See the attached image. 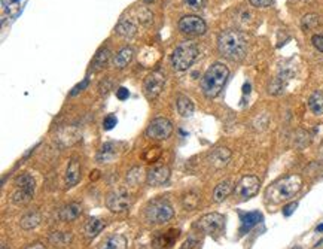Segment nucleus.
<instances>
[{
    "label": "nucleus",
    "instance_id": "obj_1",
    "mask_svg": "<svg viewBox=\"0 0 323 249\" xmlns=\"http://www.w3.org/2000/svg\"><path fill=\"white\" fill-rule=\"evenodd\" d=\"M219 53L231 61H240L246 57L247 40L238 30H225L218 38Z\"/></svg>",
    "mask_w": 323,
    "mask_h": 249
},
{
    "label": "nucleus",
    "instance_id": "obj_2",
    "mask_svg": "<svg viewBox=\"0 0 323 249\" xmlns=\"http://www.w3.org/2000/svg\"><path fill=\"white\" fill-rule=\"evenodd\" d=\"M301 188H303V178L300 175H289L283 179L274 182L271 187H268L265 197L270 203L277 205L295 197Z\"/></svg>",
    "mask_w": 323,
    "mask_h": 249
},
{
    "label": "nucleus",
    "instance_id": "obj_3",
    "mask_svg": "<svg viewBox=\"0 0 323 249\" xmlns=\"http://www.w3.org/2000/svg\"><path fill=\"white\" fill-rule=\"evenodd\" d=\"M229 77V69L224 63H213L201 79V90L204 96L213 98L221 94Z\"/></svg>",
    "mask_w": 323,
    "mask_h": 249
},
{
    "label": "nucleus",
    "instance_id": "obj_4",
    "mask_svg": "<svg viewBox=\"0 0 323 249\" xmlns=\"http://www.w3.org/2000/svg\"><path fill=\"white\" fill-rule=\"evenodd\" d=\"M198 45L192 40H185L182 42L180 45L176 46V49L173 51V56H171V64L176 70H188L192 63L197 60L198 57Z\"/></svg>",
    "mask_w": 323,
    "mask_h": 249
},
{
    "label": "nucleus",
    "instance_id": "obj_5",
    "mask_svg": "<svg viewBox=\"0 0 323 249\" xmlns=\"http://www.w3.org/2000/svg\"><path fill=\"white\" fill-rule=\"evenodd\" d=\"M174 215V211L167 200H152L145 208V218L151 224H166Z\"/></svg>",
    "mask_w": 323,
    "mask_h": 249
},
{
    "label": "nucleus",
    "instance_id": "obj_6",
    "mask_svg": "<svg viewBox=\"0 0 323 249\" xmlns=\"http://www.w3.org/2000/svg\"><path fill=\"white\" fill-rule=\"evenodd\" d=\"M225 227V218L221 213H207L204 215L198 222H197V229L207 234V236H216L221 234Z\"/></svg>",
    "mask_w": 323,
    "mask_h": 249
},
{
    "label": "nucleus",
    "instance_id": "obj_7",
    "mask_svg": "<svg viewBox=\"0 0 323 249\" xmlns=\"http://www.w3.org/2000/svg\"><path fill=\"white\" fill-rule=\"evenodd\" d=\"M259 187H261V181H259L258 176H255V175H246V176H243L237 182L234 194L238 198L246 200V198H250V197L256 195L258 191H259Z\"/></svg>",
    "mask_w": 323,
    "mask_h": 249
},
{
    "label": "nucleus",
    "instance_id": "obj_8",
    "mask_svg": "<svg viewBox=\"0 0 323 249\" xmlns=\"http://www.w3.org/2000/svg\"><path fill=\"white\" fill-rule=\"evenodd\" d=\"M173 133V124L167 118H155L146 129V136L153 140L169 139Z\"/></svg>",
    "mask_w": 323,
    "mask_h": 249
},
{
    "label": "nucleus",
    "instance_id": "obj_9",
    "mask_svg": "<svg viewBox=\"0 0 323 249\" xmlns=\"http://www.w3.org/2000/svg\"><path fill=\"white\" fill-rule=\"evenodd\" d=\"M179 30L183 35H190V36H201L206 33L207 30V24L204 22V19L197 17V15H186L179 21Z\"/></svg>",
    "mask_w": 323,
    "mask_h": 249
},
{
    "label": "nucleus",
    "instance_id": "obj_10",
    "mask_svg": "<svg viewBox=\"0 0 323 249\" xmlns=\"http://www.w3.org/2000/svg\"><path fill=\"white\" fill-rule=\"evenodd\" d=\"M107 208L115 213H122V212L128 211L131 206V195L125 190H116V191L111 192L107 200H106Z\"/></svg>",
    "mask_w": 323,
    "mask_h": 249
},
{
    "label": "nucleus",
    "instance_id": "obj_11",
    "mask_svg": "<svg viewBox=\"0 0 323 249\" xmlns=\"http://www.w3.org/2000/svg\"><path fill=\"white\" fill-rule=\"evenodd\" d=\"M164 85H166V77L161 72H152L145 79L143 91H145V94H146V97L149 100H152V98H156L159 96V93L163 91Z\"/></svg>",
    "mask_w": 323,
    "mask_h": 249
},
{
    "label": "nucleus",
    "instance_id": "obj_12",
    "mask_svg": "<svg viewBox=\"0 0 323 249\" xmlns=\"http://www.w3.org/2000/svg\"><path fill=\"white\" fill-rule=\"evenodd\" d=\"M148 184L152 185V187H159V185H164L169 179H170V170L167 166H156V167H152L149 172H148Z\"/></svg>",
    "mask_w": 323,
    "mask_h": 249
},
{
    "label": "nucleus",
    "instance_id": "obj_13",
    "mask_svg": "<svg viewBox=\"0 0 323 249\" xmlns=\"http://www.w3.org/2000/svg\"><path fill=\"white\" fill-rule=\"evenodd\" d=\"M240 216H241V227H240V233H241V234H246L247 231L252 230L255 226H258V224L264 219L262 213L258 211L240 213Z\"/></svg>",
    "mask_w": 323,
    "mask_h": 249
},
{
    "label": "nucleus",
    "instance_id": "obj_14",
    "mask_svg": "<svg viewBox=\"0 0 323 249\" xmlns=\"http://www.w3.org/2000/svg\"><path fill=\"white\" fill-rule=\"evenodd\" d=\"M179 237V230H169L166 233H158L153 239V248L164 249L171 246L174 240Z\"/></svg>",
    "mask_w": 323,
    "mask_h": 249
},
{
    "label": "nucleus",
    "instance_id": "obj_15",
    "mask_svg": "<svg viewBox=\"0 0 323 249\" xmlns=\"http://www.w3.org/2000/svg\"><path fill=\"white\" fill-rule=\"evenodd\" d=\"M80 179V161L77 158H72L69 161L67 170H66V185L75 187Z\"/></svg>",
    "mask_w": 323,
    "mask_h": 249
},
{
    "label": "nucleus",
    "instance_id": "obj_16",
    "mask_svg": "<svg viewBox=\"0 0 323 249\" xmlns=\"http://www.w3.org/2000/svg\"><path fill=\"white\" fill-rule=\"evenodd\" d=\"M210 164L216 169H222L225 167L231 160V151L228 148H218L214 150L210 155Z\"/></svg>",
    "mask_w": 323,
    "mask_h": 249
},
{
    "label": "nucleus",
    "instance_id": "obj_17",
    "mask_svg": "<svg viewBox=\"0 0 323 249\" xmlns=\"http://www.w3.org/2000/svg\"><path fill=\"white\" fill-rule=\"evenodd\" d=\"M80 213H82V206H80L79 203H69V205H66V206L60 211L58 216H60L61 221L70 222V221L77 219Z\"/></svg>",
    "mask_w": 323,
    "mask_h": 249
},
{
    "label": "nucleus",
    "instance_id": "obj_18",
    "mask_svg": "<svg viewBox=\"0 0 323 249\" xmlns=\"http://www.w3.org/2000/svg\"><path fill=\"white\" fill-rule=\"evenodd\" d=\"M115 32L124 39H130L133 38L134 35L137 33V27L134 24L131 19L128 18H122L115 27Z\"/></svg>",
    "mask_w": 323,
    "mask_h": 249
},
{
    "label": "nucleus",
    "instance_id": "obj_19",
    "mask_svg": "<svg viewBox=\"0 0 323 249\" xmlns=\"http://www.w3.org/2000/svg\"><path fill=\"white\" fill-rule=\"evenodd\" d=\"M232 188H234V185H232V181L231 179H227V181L218 184L216 188L213 190V202L214 203H222L229 194L232 192Z\"/></svg>",
    "mask_w": 323,
    "mask_h": 249
},
{
    "label": "nucleus",
    "instance_id": "obj_20",
    "mask_svg": "<svg viewBox=\"0 0 323 249\" xmlns=\"http://www.w3.org/2000/svg\"><path fill=\"white\" fill-rule=\"evenodd\" d=\"M127 248V237L122 234H112L106 237L98 249H125Z\"/></svg>",
    "mask_w": 323,
    "mask_h": 249
},
{
    "label": "nucleus",
    "instance_id": "obj_21",
    "mask_svg": "<svg viewBox=\"0 0 323 249\" xmlns=\"http://www.w3.org/2000/svg\"><path fill=\"white\" fill-rule=\"evenodd\" d=\"M15 185L18 190H22V191L29 192V194H35V188H36V181L32 175L29 173H22L19 175L18 178L15 179Z\"/></svg>",
    "mask_w": 323,
    "mask_h": 249
},
{
    "label": "nucleus",
    "instance_id": "obj_22",
    "mask_svg": "<svg viewBox=\"0 0 323 249\" xmlns=\"http://www.w3.org/2000/svg\"><path fill=\"white\" fill-rule=\"evenodd\" d=\"M131 60H133V49L125 46L115 56L114 66L116 69H124V67H127L131 63Z\"/></svg>",
    "mask_w": 323,
    "mask_h": 249
},
{
    "label": "nucleus",
    "instance_id": "obj_23",
    "mask_svg": "<svg viewBox=\"0 0 323 249\" xmlns=\"http://www.w3.org/2000/svg\"><path fill=\"white\" fill-rule=\"evenodd\" d=\"M177 111L183 118H190L194 114V103L190 97L179 96L177 97Z\"/></svg>",
    "mask_w": 323,
    "mask_h": 249
},
{
    "label": "nucleus",
    "instance_id": "obj_24",
    "mask_svg": "<svg viewBox=\"0 0 323 249\" xmlns=\"http://www.w3.org/2000/svg\"><path fill=\"white\" fill-rule=\"evenodd\" d=\"M308 108L313 114L316 115H322L323 114V93L316 91L313 93L308 98Z\"/></svg>",
    "mask_w": 323,
    "mask_h": 249
},
{
    "label": "nucleus",
    "instance_id": "obj_25",
    "mask_svg": "<svg viewBox=\"0 0 323 249\" xmlns=\"http://www.w3.org/2000/svg\"><path fill=\"white\" fill-rule=\"evenodd\" d=\"M39 222H40V215L38 212H30L21 218L19 224H21V229H24V230H33L38 227Z\"/></svg>",
    "mask_w": 323,
    "mask_h": 249
},
{
    "label": "nucleus",
    "instance_id": "obj_26",
    "mask_svg": "<svg viewBox=\"0 0 323 249\" xmlns=\"http://www.w3.org/2000/svg\"><path fill=\"white\" fill-rule=\"evenodd\" d=\"M103 229H104V222L98 218H90L88 222L85 224V233L90 239H93L98 233H101Z\"/></svg>",
    "mask_w": 323,
    "mask_h": 249
},
{
    "label": "nucleus",
    "instance_id": "obj_27",
    "mask_svg": "<svg viewBox=\"0 0 323 249\" xmlns=\"http://www.w3.org/2000/svg\"><path fill=\"white\" fill-rule=\"evenodd\" d=\"M115 157H116L115 143H104L98 155H97V161L98 163H109V161L114 160Z\"/></svg>",
    "mask_w": 323,
    "mask_h": 249
},
{
    "label": "nucleus",
    "instance_id": "obj_28",
    "mask_svg": "<svg viewBox=\"0 0 323 249\" xmlns=\"http://www.w3.org/2000/svg\"><path fill=\"white\" fill-rule=\"evenodd\" d=\"M109 58H111V49H109V48H101V49L95 54L94 60H93V67H94L95 70L103 69V67L107 64Z\"/></svg>",
    "mask_w": 323,
    "mask_h": 249
},
{
    "label": "nucleus",
    "instance_id": "obj_29",
    "mask_svg": "<svg viewBox=\"0 0 323 249\" xmlns=\"http://www.w3.org/2000/svg\"><path fill=\"white\" fill-rule=\"evenodd\" d=\"M198 203H200V195H198L197 192H188V194H185L183 198H182V205H183V208H185L186 211H194V209H197Z\"/></svg>",
    "mask_w": 323,
    "mask_h": 249
},
{
    "label": "nucleus",
    "instance_id": "obj_30",
    "mask_svg": "<svg viewBox=\"0 0 323 249\" xmlns=\"http://www.w3.org/2000/svg\"><path fill=\"white\" fill-rule=\"evenodd\" d=\"M32 194H29V192H25V191H22V190H18L17 188V191H14V194H12V202L15 203V205H18V206H21V205H27L30 200H32Z\"/></svg>",
    "mask_w": 323,
    "mask_h": 249
},
{
    "label": "nucleus",
    "instance_id": "obj_31",
    "mask_svg": "<svg viewBox=\"0 0 323 249\" xmlns=\"http://www.w3.org/2000/svg\"><path fill=\"white\" fill-rule=\"evenodd\" d=\"M161 157V148L159 146H151V148H146L145 153H143V160L148 161V163H153L156 161L158 158Z\"/></svg>",
    "mask_w": 323,
    "mask_h": 249
},
{
    "label": "nucleus",
    "instance_id": "obj_32",
    "mask_svg": "<svg viewBox=\"0 0 323 249\" xmlns=\"http://www.w3.org/2000/svg\"><path fill=\"white\" fill-rule=\"evenodd\" d=\"M142 173H143V170L140 167H133L130 172L127 173V182L130 185H134V187L139 185L140 181H142Z\"/></svg>",
    "mask_w": 323,
    "mask_h": 249
},
{
    "label": "nucleus",
    "instance_id": "obj_33",
    "mask_svg": "<svg viewBox=\"0 0 323 249\" xmlns=\"http://www.w3.org/2000/svg\"><path fill=\"white\" fill-rule=\"evenodd\" d=\"M317 24H319V17L317 15H305L304 19H303V27H304L305 30L313 29Z\"/></svg>",
    "mask_w": 323,
    "mask_h": 249
},
{
    "label": "nucleus",
    "instance_id": "obj_34",
    "mask_svg": "<svg viewBox=\"0 0 323 249\" xmlns=\"http://www.w3.org/2000/svg\"><path fill=\"white\" fill-rule=\"evenodd\" d=\"M116 122H118V119H116V116L115 115L106 116L104 121H103V129H104V130H112L115 126H116Z\"/></svg>",
    "mask_w": 323,
    "mask_h": 249
},
{
    "label": "nucleus",
    "instance_id": "obj_35",
    "mask_svg": "<svg viewBox=\"0 0 323 249\" xmlns=\"http://www.w3.org/2000/svg\"><path fill=\"white\" fill-rule=\"evenodd\" d=\"M185 3L191 9H203L207 3V0H185Z\"/></svg>",
    "mask_w": 323,
    "mask_h": 249
},
{
    "label": "nucleus",
    "instance_id": "obj_36",
    "mask_svg": "<svg viewBox=\"0 0 323 249\" xmlns=\"http://www.w3.org/2000/svg\"><path fill=\"white\" fill-rule=\"evenodd\" d=\"M311 43H313V46H314L317 51L323 53V35H314V36L311 38Z\"/></svg>",
    "mask_w": 323,
    "mask_h": 249
},
{
    "label": "nucleus",
    "instance_id": "obj_37",
    "mask_svg": "<svg viewBox=\"0 0 323 249\" xmlns=\"http://www.w3.org/2000/svg\"><path fill=\"white\" fill-rule=\"evenodd\" d=\"M255 8H270L274 0H249Z\"/></svg>",
    "mask_w": 323,
    "mask_h": 249
},
{
    "label": "nucleus",
    "instance_id": "obj_38",
    "mask_svg": "<svg viewBox=\"0 0 323 249\" xmlns=\"http://www.w3.org/2000/svg\"><path fill=\"white\" fill-rule=\"evenodd\" d=\"M297 208H298V203H295V202H293V203H290V205H287V206H285V208H283V215H285V216L292 215V213L295 212V209H297Z\"/></svg>",
    "mask_w": 323,
    "mask_h": 249
},
{
    "label": "nucleus",
    "instance_id": "obj_39",
    "mask_svg": "<svg viewBox=\"0 0 323 249\" xmlns=\"http://www.w3.org/2000/svg\"><path fill=\"white\" fill-rule=\"evenodd\" d=\"M116 96L119 100H125L127 97H128V90L127 88H124V87H121V88H118L116 90Z\"/></svg>",
    "mask_w": 323,
    "mask_h": 249
},
{
    "label": "nucleus",
    "instance_id": "obj_40",
    "mask_svg": "<svg viewBox=\"0 0 323 249\" xmlns=\"http://www.w3.org/2000/svg\"><path fill=\"white\" fill-rule=\"evenodd\" d=\"M195 243H197V240L194 239V237H190L186 242H185V245L182 246V249H191V248H194L195 246Z\"/></svg>",
    "mask_w": 323,
    "mask_h": 249
},
{
    "label": "nucleus",
    "instance_id": "obj_41",
    "mask_svg": "<svg viewBox=\"0 0 323 249\" xmlns=\"http://www.w3.org/2000/svg\"><path fill=\"white\" fill-rule=\"evenodd\" d=\"M25 249H45V246L40 243H33V245H29Z\"/></svg>",
    "mask_w": 323,
    "mask_h": 249
},
{
    "label": "nucleus",
    "instance_id": "obj_42",
    "mask_svg": "<svg viewBox=\"0 0 323 249\" xmlns=\"http://www.w3.org/2000/svg\"><path fill=\"white\" fill-rule=\"evenodd\" d=\"M98 176H100V172H98V170H94V172L90 175V179H91V181L94 179V181H95V179H97Z\"/></svg>",
    "mask_w": 323,
    "mask_h": 249
},
{
    "label": "nucleus",
    "instance_id": "obj_43",
    "mask_svg": "<svg viewBox=\"0 0 323 249\" xmlns=\"http://www.w3.org/2000/svg\"><path fill=\"white\" fill-rule=\"evenodd\" d=\"M249 88H250V85H249V84H246V85H245V90H243V91H245V93H249V91H250Z\"/></svg>",
    "mask_w": 323,
    "mask_h": 249
},
{
    "label": "nucleus",
    "instance_id": "obj_44",
    "mask_svg": "<svg viewBox=\"0 0 323 249\" xmlns=\"http://www.w3.org/2000/svg\"><path fill=\"white\" fill-rule=\"evenodd\" d=\"M317 233H323V224H320V226L317 227Z\"/></svg>",
    "mask_w": 323,
    "mask_h": 249
},
{
    "label": "nucleus",
    "instance_id": "obj_45",
    "mask_svg": "<svg viewBox=\"0 0 323 249\" xmlns=\"http://www.w3.org/2000/svg\"><path fill=\"white\" fill-rule=\"evenodd\" d=\"M146 3H151V2H153V0H145Z\"/></svg>",
    "mask_w": 323,
    "mask_h": 249
},
{
    "label": "nucleus",
    "instance_id": "obj_46",
    "mask_svg": "<svg viewBox=\"0 0 323 249\" xmlns=\"http://www.w3.org/2000/svg\"><path fill=\"white\" fill-rule=\"evenodd\" d=\"M12 2H17V0H12Z\"/></svg>",
    "mask_w": 323,
    "mask_h": 249
}]
</instances>
